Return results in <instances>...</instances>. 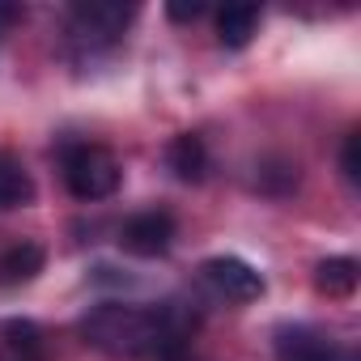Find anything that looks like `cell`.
<instances>
[{
    "label": "cell",
    "mask_w": 361,
    "mask_h": 361,
    "mask_svg": "<svg viewBox=\"0 0 361 361\" xmlns=\"http://www.w3.org/2000/svg\"><path fill=\"white\" fill-rule=\"evenodd\" d=\"M81 336L111 357H149L161 353L166 344H178V331L170 327L166 314L123 302H102L98 310H90L81 319Z\"/></svg>",
    "instance_id": "1"
},
{
    "label": "cell",
    "mask_w": 361,
    "mask_h": 361,
    "mask_svg": "<svg viewBox=\"0 0 361 361\" xmlns=\"http://www.w3.org/2000/svg\"><path fill=\"white\" fill-rule=\"evenodd\" d=\"M119 178H123V170H119L115 153L102 149V145H73L64 153V183H68V192L77 200H106V196H115Z\"/></svg>",
    "instance_id": "2"
},
{
    "label": "cell",
    "mask_w": 361,
    "mask_h": 361,
    "mask_svg": "<svg viewBox=\"0 0 361 361\" xmlns=\"http://www.w3.org/2000/svg\"><path fill=\"white\" fill-rule=\"evenodd\" d=\"M200 272L213 285V293L226 298V302H255V298H264V276L247 259H238V255H217Z\"/></svg>",
    "instance_id": "3"
},
{
    "label": "cell",
    "mask_w": 361,
    "mask_h": 361,
    "mask_svg": "<svg viewBox=\"0 0 361 361\" xmlns=\"http://www.w3.org/2000/svg\"><path fill=\"white\" fill-rule=\"evenodd\" d=\"M136 18L132 5H115V0H81L73 9V30L85 39V43H115L128 22Z\"/></svg>",
    "instance_id": "4"
},
{
    "label": "cell",
    "mask_w": 361,
    "mask_h": 361,
    "mask_svg": "<svg viewBox=\"0 0 361 361\" xmlns=\"http://www.w3.org/2000/svg\"><path fill=\"white\" fill-rule=\"evenodd\" d=\"M119 243L123 251L140 255V259H153V255H166L170 243H174V217L170 213H136L123 230H119Z\"/></svg>",
    "instance_id": "5"
},
{
    "label": "cell",
    "mask_w": 361,
    "mask_h": 361,
    "mask_svg": "<svg viewBox=\"0 0 361 361\" xmlns=\"http://www.w3.org/2000/svg\"><path fill=\"white\" fill-rule=\"evenodd\" d=\"M276 357L281 361H344L340 348L310 327H285L276 340Z\"/></svg>",
    "instance_id": "6"
},
{
    "label": "cell",
    "mask_w": 361,
    "mask_h": 361,
    "mask_svg": "<svg viewBox=\"0 0 361 361\" xmlns=\"http://www.w3.org/2000/svg\"><path fill=\"white\" fill-rule=\"evenodd\" d=\"M170 170L183 178V183H200L204 178V166H209V157H204V140L196 136V132H183V136H174L170 140Z\"/></svg>",
    "instance_id": "7"
},
{
    "label": "cell",
    "mask_w": 361,
    "mask_h": 361,
    "mask_svg": "<svg viewBox=\"0 0 361 361\" xmlns=\"http://www.w3.org/2000/svg\"><path fill=\"white\" fill-rule=\"evenodd\" d=\"M255 30H259V9L255 5H226L217 13V39H221V47H247Z\"/></svg>",
    "instance_id": "8"
},
{
    "label": "cell",
    "mask_w": 361,
    "mask_h": 361,
    "mask_svg": "<svg viewBox=\"0 0 361 361\" xmlns=\"http://www.w3.org/2000/svg\"><path fill=\"white\" fill-rule=\"evenodd\" d=\"M357 259H348V255H331V259H323L319 268H314V289L319 293H327V298H348L353 289H357Z\"/></svg>",
    "instance_id": "9"
},
{
    "label": "cell",
    "mask_w": 361,
    "mask_h": 361,
    "mask_svg": "<svg viewBox=\"0 0 361 361\" xmlns=\"http://www.w3.org/2000/svg\"><path fill=\"white\" fill-rule=\"evenodd\" d=\"M43 268V247H35V243H22V247H13L5 259H0V281H30L35 272Z\"/></svg>",
    "instance_id": "10"
},
{
    "label": "cell",
    "mask_w": 361,
    "mask_h": 361,
    "mask_svg": "<svg viewBox=\"0 0 361 361\" xmlns=\"http://www.w3.org/2000/svg\"><path fill=\"white\" fill-rule=\"evenodd\" d=\"M30 196H35V188H30L26 170L13 166L9 157H0V209H18V204H26Z\"/></svg>",
    "instance_id": "11"
},
{
    "label": "cell",
    "mask_w": 361,
    "mask_h": 361,
    "mask_svg": "<svg viewBox=\"0 0 361 361\" xmlns=\"http://www.w3.org/2000/svg\"><path fill=\"white\" fill-rule=\"evenodd\" d=\"M357 153H361V136L353 132V136L344 140V153H340V166H344V178H348V183H357V178H361V161H357Z\"/></svg>",
    "instance_id": "12"
},
{
    "label": "cell",
    "mask_w": 361,
    "mask_h": 361,
    "mask_svg": "<svg viewBox=\"0 0 361 361\" xmlns=\"http://www.w3.org/2000/svg\"><path fill=\"white\" fill-rule=\"evenodd\" d=\"M204 13V5H170V18L174 22H196Z\"/></svg>",
    "instance_id": "13"
},
{
    "label": "cell",
    "mask_w": 361,
    "mask_h": 361,
    "mask_svg": "<svg viewBox=\"0 0 361 361\" xmlns=\"http://www.w3.org/2000/svg\"><path fill=\"white\" fill-rule=\"evenodd\" d=\"M22 18V9H13V5H0V35H5V26H13Z\"/></svg>",
    "instance_id": "14"
}]
</instances>
